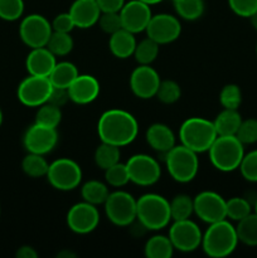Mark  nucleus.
I'll return each mask as SVG.
<instances>
[{"instance_id":"nucleus-7","label":"nucleus","mask_w":257,"mask_h":258,"mask_svg":"<svg viewBox=\"0 0 257 258\" xmlns=\"http://www.w3.org/2000/svg\"><path fill=\"white\" fill-rule=\"evenodd\" d=\"M45 176L54 189L71 191L80 186L83 173L77 161L70 158H59L49 164Z\"/></svg>"},{"instance_id":"nucleus-38","label":"nucleus","mask_w":257,"mask_h":258,"mask_svg":"<svg viewBox=\"0 0 257 258\" xmlns=\"http://www.w3.org/2000/svg\"><path fill=\"white\" fill-rule=\"evenodd\" d=\"M105 181L107 185L112 186V188H122L126 184L130 181L128 178L127 168H126V164L122 163H116L115 165L110 166L108 169L105 170Z\"/></svg>"},{"instance_id":"nucleus-6","label":"nucleus","mask_w":257,"mask_h":258,"mask_svg":"<svg viewBox=\"0 0 257 258\" xmlns=\"http://www.w3.org/2000/svg\"><path fill=\"white\" fill-rule=\"evenodd\" d=\"M198 154L184 145H175L164 155L166 170L176 183H190L199 170Z\"/></svg>"},{"instance_id":"nucleus-9","label":"nucleus","mask_w":257,"mask_h":258,"mask_svg":"<svg viewBox=\"0 0 257 258\" xmlns=\"http://www.w3.org/2000/svg\"><path fill=\"white\" fill-rule=\"evenodd\" d=\"M128 178L131 183L140 186H151L161 176L159 161L148 154H135L126 161Z\"/></svg>"},{"instance_id":"nucleus-32","label":"nucleus","mask_w":257,"mask_h":258,"mask_svg":"<svg viewBox=\"0 0 257 258\" xmlns=\"http://www.w3.org/2000/svg\"><path fill=\"white\" fill-rule=\"evenodd\" d=\"M171 221L189 219L194 214V202L186 194H178L170 201Z\"/></svg>"},{"instance_id":"nucleus-13","label":"nucleus","mask_w":257,"mask_h":258,"mask_svg":"<svg viewBox=\"0 0 257 258\" xmlns=\"http://www.w3.org/2000/svg\"><path fill=\"white\" fill-rule=\"evenodd\" d=\"M194 202V214L204 223H216L227 219L226 199L216 191L204 190L197 194Z\"/></svg>"},{"instance_id":"nucleus-26","label":"nucleus","mask_w":257,"mask_h":258,"mask_svg":"<svg viewBox=\"0 0 257 258\" xmlns=\"http://www.w3.org/2000/svg\"><path fill=\"white\" fill-rule=\"evenodd\" d=\"M174 246L170 238L161 234H156L146 241L144 254L148 258H171L174 254Z\"/></svg>"},{"instance_id":"nucleus-14","label":"nucleus","mask_w":257,"mask_h":258,"mask_svg":"<svg viewBox=\"0 0 257 258\" xmlns=\"http://www.w3.org/2000/svg\"><path fill=\"white\" fill-rule=\"evenodd\" d=\"M66 221L73 233L88 234L100 224V212L96 206L82 201L71 207Z\"/></svg>"},{"instance_id":"nucleus-37","label":"nucleus","mask_w":257,"mask_h":258,"mask_svg":"<svg viewBox=\"0 0 257 258\" xmlns=\"http://www.w3.org/2000/svg\"><path fill=\"white\" fill-rule=\"evenodd\" d=\"M226 213L227 218L238 222L252 213V206L246 198L233 197L226 202Z\"/></svg>"},{"instance_id":"nucleus-27","label":"nucleus","mask_w":257,"mask_h":258,"mask_svg":"<svg viewBox=\"0 0 257 258\" xmlns=\"http://www.w3.org/2000/svg\"><path fill=\"white\" fill-rule=\"evenodd\" d=\"M110 190L107 188V184L102 183L100 180H92L86 181L85 184L81 188V197H82V201L87 202V203L93 204V206H101L106 202Z\"/></svg>"},{"instance_id":"nucleus-40","label":"nucleus","mask_w":257,"mask_h":258,"mask_svg":"<svg viewBox=\"0 0 257 258\" xmlns=\"http://www.w3.org/2000/svg\"><path fill=\"white\" fill-rule=\"evenodd\" d=\"M24 13V0H0V19L15 22Z\"/></svg>"},{"instance_id":"nucleus-17","label":"nucleus","mask_w":257,"mask_h":258,"mask_svg":"<svg viewBox=\"0 0 257 258\" xmlns=\"http://www.w3.org/2000/svg\"><path fill=\"white\" fill-rule=\"evenodd\" d=\"M160 82V76L151 64H139L131 72L128 80L131 92L141 100L155 97Z\"/></svg>"},{"instance_id":"nucleus-5","label":"nucleus","mask_w":257,"mask_h":258,"mask_svg":"<svg viewBox=\"0 0 257 258\" xmlns=\"http://www.w3.org/2000/svg\"><path fill=\"white\" fill-rule=\"evenodd\" d=\"M209 160L217 170L231 173L239 168L244 155V145L236 135L217 136L208 150Z\"/></svg>"},{"instance_id":"nucleus-35","label":"nucleus","mask_w":257,"mask_h":258,"mask_svg":"<svg viewBox=\"0 0 257 258\" xmlns=\"http://www.w3.org/2000/svg\"><path fill=\"white\" fill-rule=\"evenodd\" d=\"M62 121V111L57 106H53L50 103H44L39 106L37 113H35V123L47 126V127L57 128Z\"/></svg>"},{"instance_id":"nucleus-55","label":"nucleus","mask_w":257,"mask_h":258,"mask_svg":"<svg viewBox=\"0 0 257 258\" xmlns=\"http://www.w3.org/2000/svg\"><path fill=\"white\" fill-rule=\"evenodd\" d=\"M0 213H2V208H0Z\"/></svg>"},{"instance_id":"nucleus-20","label":"nucleus","mask_w":257,"mask_h":258,"mask_svg":"<svg viewBox=\"0 0 257 258\" xmlns=\"http://www.w3.org/2000/svg\"><path fill=\"white\" fill-rule=\"evenodd\" d=\"M68 13L72 17L76 27L80 29H88L97 24L102 12L96 0H75Z\"/></svg>"},{"instance_id":"nucleus-36","label":"nucleus","mask_w":257,"mask_h":258,"mask_svg":"<svg viewBox=\"0 0 257 258\" xmlns=\"http://www.w3.org/2000/svg\"><path fill=\"white\" fill-rule=\"evenodd\" d=\"M155 97L164 105H173L181 97V88L178 82L173 80H164L159 85Z\"/></svg>"},{"instance_id":"nucleus-2","label":"nucleus","mask_w":257,"mask_h":258,"mask_svg":"<svg viewBox=\"0 0 257 258\" xmlns=\"http://www.w3.org/2000/svg\"><path fill=\"white\" fill-rule=\"evenodd\" d=\"M238 242L236 227L223 219L209 224L203 233L201 247L208 257L224 258L236 251Z\"/></svg>"},{"instance_id":"nucleus-3","label":"nucleus","mask_w":257,"mask_h":258,"mask_svg":"<svg viewBox=\"0 0 257 258\" xmlns=\"http://www.w3.org/2000/svg\"><path fill=\"white\" fill-rule=\"evenodd\" d=\"M136 221L148 231L165 228L171 222L170 202L160 194H144L136 199Z\"/></svg>"},{"instance_id":"nucleus-31","label":"nucleus","mask_w":257,"mask_h":258,"mask_svg":"<svg viewBox=\"0 0 257 258\" xmlns=\"http://www.w3.org/2000/svg\"><path fill=\"white\" fill-rule=\"evenodd\" d=\"M173 3L178 17L188 22L199 19L204 13L203 0H175Z\"/></svg>"},{"instance_id":"nucleus-28","label":"nucleus","mask_w":257,"mask_h":258,"mask_svg":"<svg viewBox=\"0 0 257 258\" xmlns=\"http://www.w3.org/2000/svg\"><path fill=\"white\" fill-rule=\"evenodd\" d=\"M237 237L241 243L249 247L257 246V214L251 213L237 222Z\"/></svg>"},{"instance_id":"nucleus-50","label":"nucleus","mask_w":257,"mask_h":258,"mask_svg":"<svg viewBox=\"0 0 257 258\" xmlns=\"http://www.w3.org/2000/svg\"><path fill=\"white\" fill-rule=\"evenodd\" d=\"M58 257H62V258H67V257H76L75 253H71V252H67V251H62L60 253L57 254Z\"/></svg>"},{"instance_id":"nucleus-21","label":"nucleus","mask_w":257,"mask_h":258,"mask_svg":"<svg viewBox=\"0 0 257 258\" xmlns=\"http://www.w3.org/2000/svg\"><path fill=\"white\" fill-rule=\"evenodd\" d=\"M57 63V57L47 47L32 48L25 59L28 75L49 77Z\"/></svg>"},{"instance_id":"nucleus-22","label":"nucleus","mask_w":257,"mask_h":258,"mask_svg":"<svg viewBox=\"0 0 257 258\" xmlns=\"http://www.w3.org/2000/svg\"><path fill=\"white\" fill-rule=\"evenodd\" d=\"M145 138L149 146L163 156L176 145V138L173 130L165 123L156 122L149 126Z\"/></svg>"},{"instance_id":"nucleus-19","label":"nucleus","mask_w":257,"mask_h":258,"mask_svg":"<svg viewBox=\"0 0 257 258\" xmlns=\"http://www.w3.org/2000/svg\"><path fill=\"white\" fill-rule=\"evenodd\" d=\"M101 86L97 78L91 75H78L68 87L70 100L76 105H88L97 100Z\"/></svg>"},{"instance_id":"nucleus-33","label":"nucleus","mask_w":257,"mask_h":258,"mask_svg":"<svg viewBox=\"0 0 257 258\" xmlns=\"http://www.w3.org/2000/svg\"><path fill=\"white\" fill-rule=\"evenodd\" d=\"M45 47L55 55V57H65L72 52L75 47L73 38L71 37V33L62 32H53L48 40Z\"/></svg>"},{"instance_id":"nucleus-15","label":"nucleus","mask_w":257,"mask_h":258,"mask_svg":"<svg viewBox=\"0 0 257 258\" xmlns=\"http://www.w3.org/2000/svg\"><path fill=\"white\" fill-rule=\"evenodd\" d=\"M58 143L57 128L47 127V126L33 123L27 128L23 136V145L28 153L47 155Z\"/></svg>"},{"instance_id":"nucleus-1","label":"nucleus","mask_w":257,"mask_h":258,"mask_svg":"<svg viewBox=\"0 0 257 258\" xmlns=\"http://www.w3.org/2000/svg\"><path fill=\"white\" fill-rule=\"evenodd\" d=\"M98 138L111 145H130L139 134V122L133 113L122 108H110L100 116L97 122Z\"/></svg>"},{"instance_id":"nucleus-11","label":"nucleus","mask_w":257,"mask_h":258,"mask_svg":"<svg viewBox=\"0 0 257 258\" xmlns=\"http://www.w3.org/2000/svg\"><path fill=\"white\" fill-rule=\"evenodd\" d=\"M168 237L173 243L174 249L183 253H190L201 247L203 233L198 224L189 218L173 221V224L169 228Z\"/></svg>"},{"instance_id":"nucleus-44","label":"nucleus","mask_w":257,"mask_h":258,"mask_svg":"<svg viewBox=\"0 0 257 258\" xmlns=\"http://www.w3.org/2000/svg\"><path fill=\"white\" fill-rule=\"evenodd\" d=\"M228 5L241 18H249L257 12V0H228Z\"/></svg>"},{"instance_id":"nucleus-23","label":"nucleus","mask_w":257,"mask_h":258,"mask_svg":"<svg viewBox=\"0 0 257 258\" xmlns=\"http://www.w3.org/2000/svg\"><path fill=\"white\" fill-rule=\"evenodd\" d=\"M136 44L138 42H136L135 34L123 28L111 34L110 39H108L110 52L118 59H126L128 57H133Z\"/></svg>"},{"instance_id":"nucleus-39","label":"nucleus","mask_w":257,"mask_h":258,"mask_svg":"<svg viewBox=\"0 0 257 258\" xmlns=\"http://www.w3.org/2000/svg\"><path fill=\"white\" fill-rule=\"evenodd\" d=\"M219 103L223 108L238 110L242 103V91L234 83H228L223 86L219 92Z\"/></svg>"},{"instance_id":"nucleus-30","label":"nucleus","mask_w":257,"mask_h":258,"mask_svg":"<svg viewBox=\"0 0 257 258\" xmlns=\"http://www.w3.org/2000/svg\"><path fill=\"white\" fill-rule=\"evenodd\" d=\"M49 163L45 160L44 155L39 154L28 153L22 160V170L24 171L25 175L30 178H43L47 175Z\"/></svg>"},{"instance_id":"nucleus-24","label":"nucleus","mask_w":257,"mask_h":258,"mask_svg":"<svg viewBox=\"0 0 257 258\" xmlns=\"http://www.w3.org/2000/svg\"><path fill=\"white\" fill-rule=\"evenodd\" d=\"M242 116L238 110L232 108H223L216 118L213 120V125L216 127L218 136H231L236 135L238 131L239 125L242 122Z\"/></svg>"},{"instance_id":"nucleus-48","label":"nucleus","mask_w":257,"mask_h":258,"mask_svg":"<svg viewBox=\"0 0 257 258\" xmlns=\"http://www.w3.org/2000/svg\"><path fill=\"white\" fill-rule=\"evenodd\" d=\"M15 256L17 258H38L39 254L32 246H22L20 248H18Z\"/></svg>"},{"instance_id":"nucleus-47","label":"nucleus","mask_w":257,"mask_h":258,"mask_svg":"<svg viewBox=\"0 0 257 258\" xmlns=\"http://www.w3.org/2000/svg\"><path fill=\"white\" fill-rule=\"evenodd\" d=\"M101 12H120L125 0H96Z\"/></svg>"},{"instance_id":"nucleus-56","label":"nucleus","mask_w":257,"mask_h":258,"mask_svg":"<svg viewBox=\"0 0 257 258\" xmlns=\"http://www.w3.org/2000/svg\"><path fill=\"white\" fill-rule=\"evenodd\" d=\"M173 2H175V0H173Z\"/></svg>"},{"instance_id":"nucleus-25","label":"nucleus","mask_w":257,"mask_h":258,"mask_svg":"<svg viewBox=\"0 0 257 258\" xmlns=\"http://www.w3.org/2000/svg\"><path fill=\"white\" fill-rule=\"evenodd\" d=\"M78 73L77 67L72 62L63 60V62L55 63L54 68L49 75V81L53 85V87H62L68 88L71 83L77 78Z\"/></svg>"},{"instance_id":"nucleus-45","label":"nucleus","mask_w":257,"mask_h":258,"mask_svg":"<svg viewBox=\"0 0 257 258\" xmlns=\"http://www.w3.org/2000/svg\"><path fill=\"white\" fill-rule=\"evenodd\" d=\"M52 29L53 32H62V33H71L73 28H76L75 22L70 13H60L55 15L54 19L52 20Z\"/></svg>"},{"instance_id":"nucleus-54","label":"nucleus","mask_w":257,"mask_h":258,"mask_svg":"<svg viewBox=\"0 0 257 258\" xmlns=\"http://www.w3.org/2000/svg\"><path fill=\"white\" fill-rule=\"evenodd\" d=\"M256 54H257V45H256Z\"/></svg>"},{"instance_id":"nucleus-16","label":"nucleus","mask_w":257,"mask_h":258,"mask_svg":"<svg viewBox=\"0 0 257 258\" xmlns=\"http://www.w3.org/2000/svg\"><path fill=\"white\" fill-rule=\"evenodd\" d=\"M145 32L146 35L155 40L158 44H169L180 37V20L175 15L166 13L153 15Z\"/></svg>"},{"instance_id":"nucleus-4","label":"nucleus","mask_w":257,"mask_h":258,"mask_svg":"<svg viewBox=\"0 0 257 258\" xmlns=\"http://www.w3.org/2000/svg\"><path fill=\"white\" fill-rule=\"evenodd\" d=\"M217 136L213 121L204 117H189L183 121L179 127V140L181 145L197 154L207 153Z\"/></svg>"},{"instance_id":"nucleus-12","label":"nucleus","mask_w":257,"mask_h":258,"mask_svg":"<svg viewBox=\"0 0 257 258\" xmlns=\"http://www.w3.org/2000/svg\"><path fill=\"white\" fill-rule=\"evenodd\" d=\"M53 85L48 77L29 75L18 86V100L27 107H39L47 103Z\"/></svg>"},{"instance_id":"nucleus-51","label":"nucleus","mask_w":257,"mask_h":258,"mask_svg":"<svg viewBox=\"0 0 257 258\" xmlns=\"http://www.w3.org/2000/svg\"><path fill=\"white\" fill-rule=\"evenodd\" d=\"M141 2H144L148 5H155V4H159V3H161L163 0H141Z\"/></svg>"},{"instance_id":"nucleus-42","label":"nucleus","mask_w":257,"mask_h":258,"mask_svg":"<svg viewBox=\"0 0 257 258\" xmlns=\"http://www.w3.org/2000/svg\"><path fill=\"white\" fill-rule=\"evenodd\" d=\"M236 136L243 145H253V144H256L257 118H246V120H242Z\"/></svg>"},{"instance_id":"nucleus-10","label":"nucleus","mask_w":257,"mask_h":258,"mask_svg":"<svg viewBox=\"0 0 257 258\" xmlns=\"http://www.w3.org/2000/svg\"><path fill=\"white\" fill-rule=\"evenodd\" d=\"M52 33V23L40 14H29L20 22L19 37L30 49L45 47Z\"/></svg>"},{"instance_id":"nucleus-43","label":"nucleus","mask_w":257,"mask_h":258,"mask_svg":"<svg viewBox=\"0 0 257 258\" xmlns=\"http://www.w3.org/2000/svg\"><path fill=\"white\" fill-rule=\"evenodd\" d=\"M103 33L111 35L122 28L120 12H102L97 22Z\"/></svg>"},{"instance_id":"nucleus-49","label":"nucleus","mask_w":257,"mask_h":258,"mask_svg":"<svg viewBox=\"0 0 257 258\" xmlns=\"http://www.w3.org/2000/svg\"><path fill=\"white\" fill-rule=\"evenodd\" d=\"M248 19L251 20V24H252V27H253V29L257 30V12L254 13V14L252 15V17H249Z\"/></svg>"},{"instance_id":"nucleus-46","label":"nucleus","mask_w":257,"mask_h":258,"mask_svg":"<svg viewBox=\"0 0 257 258\" xmlns=\"http://www.w3.org/2000/svg\"><path fill=\"white\" fill-rule=\"evenodd\" d=\"M68 101H71L70 95H68V88L53 87L52 91H50L49 98H48L47 102L50 103V105L62 108L63 106H66V103H67Z\"/></svg>"},{"instance_id":"nucleus-53","label":"nucleus","mask_w":257,"mask_h":258,"mask_svg":"<svg viewBox=\"0 0 257 258\" xmlns=\"http://www.w3.org/2000/svg\"><path fill=\"white\" fill-rule=\"evenodd\" d=\"M254 213L257 214V199H256V202H254Z\"/></svg>"},{"instance_id":"nucleus-18","label":"nucleus","mask_w":257,"mask_h":258,"mask_svg":"<svg viewBox=\"0 0 257 258\" xmlns=\"http://www.w3.org/2000/svg\"><path fill=\"white\" fill-rule=\"evenodd\" d=\"M120 17L123 29L138 34V33L145 32L153 17V13H151L150 5L145 4L141 0H130L121 8Z\"/></svg>"},{"instance_id":"nucleus-52","label":"nucleus","mask_w":257,"mask_h":258,"mask_svg":"<svg viewBox=\"0 0 257 258\" xmlns=\"http://www.w3.org/2000/svg\"><path fill=\"white\" fill-rule=\"evenodd\" d=\"M2 123H3V111L2 108H0V126H2Z\"/></svg>"},{"instance_id":"nucleus-34","label":"nucleus","mask_w":257,"mask_h":258,"mask_svg":"<svg viewBox=\"0 0 257 258\" xmlns=\"http://www.w3.org/2000/svg\"><path fill=\"white\" fill-rule=\"evenodd\" d=\"M159 47L160 44L153 40L151 38H145L136 44L134 58L139 64H151L159 55Z\"/></svg>"},{"instance_id":"nucleus-41","label":"nucleus","mask_w":257,"mask_h":258,"mask_svg":"<svg viewBox=\"0 0 257 258\" xmlns=\"http://www.w3.org/2000/svg\"><path fill=\"white\" fill-rule=\"evenodd\" d=\"M238 169L244 180L257 183V149L244 154Z\"/></svg>"},{"instance_id":"nucleus-8","label":"nucleus","mask_w":257,"mask_h":258,"mask_svg":"<svg viewBox=\"0 0 257 258\" xmlns=\"http://www.w3.org/2000/svg\"><path fill=\"white\" fill-rule=\"evenodd\" d=\"M103 208L108 221L117 227H130L136 221V199L125 190L108 194Z\"/></svg>"},{"instance_id":"nucleus-29","label":"nucleus","mask_w":257,"mask_h":258,"mask_svg":"<svg viewBox=\"0 0 257 258\" xmlns=\"http://www.w3.org/2000/svg\"><path fill=\"white\" fill-rule=\"evenodd\" d=\"M121 158V151L118 146L111 145V144L102 143L101 141L100 146H97V149L95 150L93 154V160L95 164L102 170H106L110 166L115 165L116 163L120 161Z\"/></svg>"}]
</instances>
